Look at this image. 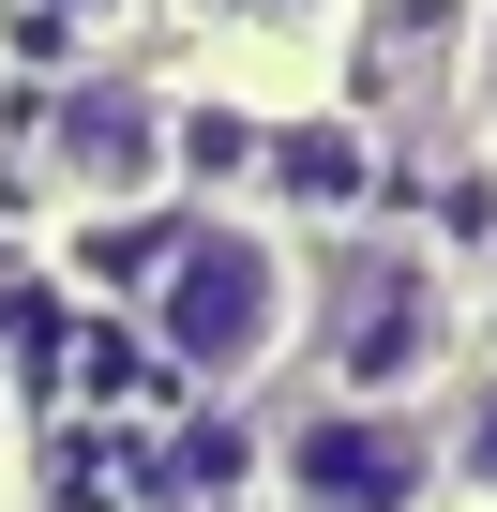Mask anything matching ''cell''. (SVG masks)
Here are the masks:
<instances>
[{
    "mask_svg": "<svg viewBox=\"0 0 497 512\" xmlns=\"http://www.w3.org/2000/svg\"><path fill=\"white\" fill-rule=\"evenodd\" d=\"M31 16H61V31H136V0H31Z\"/></svg>",
    "mask_w": 497,
    "mask_h": 512,
    "instance_id": "52a82bcc",
    "label": "cell"
},
{
    "mask_svg": "<svg viewBox=\"0 0 497 512\" xmlns=\"http://www.w3.org/2000/svg\"><path fill=\"white\" fill-rule=\"evenodd\" d=\"M151 332L181 347V377L241 392V377H257V362L302 332V256H287L257 211H211V226H181L166 287H151Z\"/></svg>",
    "mask_w": 497,
    "mask_h": 512,
    "instance_id": "6da1fadb",
    "label": "cell"
},
{
    "mask_svg": "<svg viewBox=\"0 0 497 512\" xmlns=\"http://www.w3.org/2000/svg\"><path fill=\"white\" fill-rule=\"evenodd\" d=\"M181 16H211V31H332V0H181Z\"/></svg>",
    "mask_w": 497,
    "mask_h": 512,
    "instance_id": "8992f818",
    "label": "cell"
},
{
    "mask_svg": "<svg viewBox=\"0 0 497 512\" xmlns=\"http://www.w3.org/2000/svg\"><path fill=\"white\" fill-rule=\"evenodd\" d=\"M452 467L497 497V377H467V407H452Z\"/></svg>",
    "mask_w": 497,
    "mask_h": 512,
    "instance_id": "5b68a950",
    "label": "cell"
},
{
    "mask_svg": "<svg viewBox=\"0 0 497 512\" xmlns=\"http://www.w3.org/2000/svg\"><path fill=\"white\" fill-rule=\"evenodd\" d=\"M46 181H61L76 211H151V196L181 181V106L136 91V76H76V91L46 106Z\"/></svg>",
    "mask_w": 497,
    "mask_h": 512,
    "instance_id": "7a4b0ae2",
    "label": "cell"
},
{
    "mask_svg": "<svg viewBox=\"0 0 497 512\" xmlns=\"http://www.w3.org/2000/svg\"><path fill=\"white\" fill-rule=\"evenodd\" d=\"M0 452H16V422H0Z\"/></svg>",
    "mask_w": 497,
    "mask_h": 512,
    "instance_id": "ba28073f",
    "label": "cell"
},
{
    "mask_svg": "<svg viewBox=\"0 0 497 512\" xmlns=\"http://www.w3.org/2000/svg\"><path fill=\"white\" fill-rule=\"evenodd\" d=\"M287 497L302 512H422V482H437V437L407 422V407H362V392H332L317 422H287Z\"/></svg>",
    "mask_w": 497,
    "mask_h": 512,
    "instance_id": "3957f363",
    "label": "cell"
},
{
    "mask_svg": "<svg viewBox=\"0 0 497 512\" xmlns=\"http://www.w3.org/2000/svg\"><path fill=\"white\" fill-rule=\"evenodd\" d=\"M332 362H347L362 407H392V392L437 362V272H422L407 241H362L347 272H332Z\"/></svg>",
    "mask_w": 497,
    "mask_h": 512,
    "instance_id": "277c9868",
    "label": "cell"
}]
</instances>
